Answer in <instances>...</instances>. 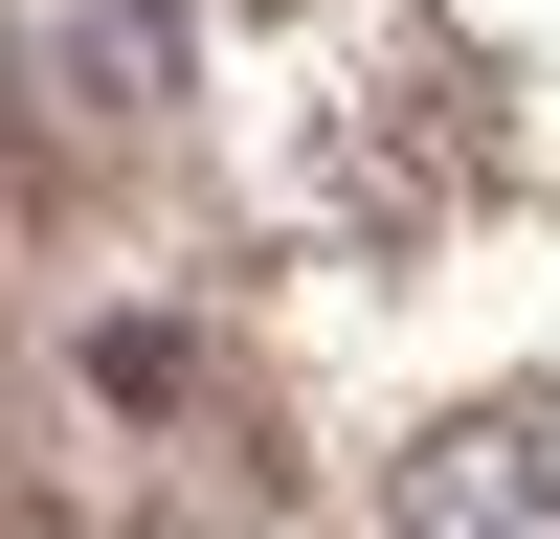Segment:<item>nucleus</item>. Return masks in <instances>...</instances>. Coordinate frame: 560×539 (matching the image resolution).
I'll use <instances>...</instances> for the list:
<instances>
[{"instance_id": "nucleus-1", "label": "nucleus", "mask_w": 560, "mask_h": 539, "mask_svg": "<svg viewBox=\"0 0 560 539\" xmlns=\"http://www.w3.org/2000/svg\"><path fill=\"white\" fill-rule=\"evenodd\" d=\"M404 539H560V472L516 427H448L427 472H404Z\"/></svg>"}]
</instances>
